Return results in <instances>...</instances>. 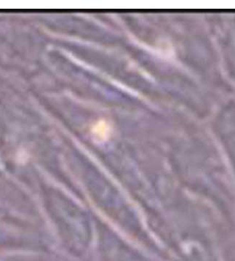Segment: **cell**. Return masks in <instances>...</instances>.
<instances>
[{
	"label": "cell",
	"mask_w": 235,
	"mask_h": 261,
	"mask_svg": "<svg viewBox=\"0 0 235 261\" xmlns=\"http://www.w3.org/2000/svg\"><path fill=\"white\" fill-rule=\"evenodd\" d=\"M93 134L99 141L106 140V138H108L109 135L110 134V126L103 121H100L93 127Z\"/></svg>",
	"instance_id": "obj_1"
}]
</instances>
